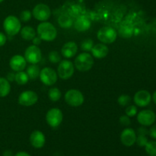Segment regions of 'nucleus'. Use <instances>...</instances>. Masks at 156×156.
<instances>
[{"label": "nucleus", "instance_id": "nucleus-16", "mask_svg": "<svg viewBox=\"0 0 156 156\" xmlns=\"http://www.w3.org/2000/svg\"><path fill=\"white\" fill-rule=\"evenodd\" d=\"M27 65V61L25 58L21 55H15L11 58L9 61V66L13 71L20 72L23 71Z\"/></svg>", "mask_w": 156, "mask_h": 156}, {"label": "nucleus", "instance_id": "nucleus-44", "mask_svg": "<svg viewBox=\"0 0 156 156\" xmlns=\"http://www.w3.org/2000/svg\"><path fill=\"white\" fill-rule=\"evenodd\" d=\"M82 156H86V155H82Z\"/></svg>", "mask_w": 156, "mask_h": 156}, {"label": "nucleus", "instance_id": "nucleus-2", "mask_svg": "<svg viewBox=\"0 0 156 156\" xmlns=\"http://www.w3.org/2000/svg\"><path fill=\"white\" fill-rule=\"evenodd\" d=\"M93 65H94V59L90 53H80L75 59V66L80 72L88 71L92 68Z\"/></svg>", "mask_w": 156, "mask_h": 156}, {"label": "nucleus", "instance_id": "nucleus-18", "mask_svg": "<svg viewBox=\"0 0 156 156\" xmlns=\"http://www.w3.org/2000/svg\"><path fill=\"white\" fill-rule=\"evenodd\" d=\"M93 56L97 59H102L107 56L109 52V49L104 44H98L93 46L91 50Z\"/></svg>", "mask_w": 156, "mask_h": 156}, {"label": "nucleus", "instance_id": "nucleus-31", "mask_svg": "<svg viewBox=\"0 0 156 156\" xmlns=\"http://www.w3.org/2000/svg\"><path fill=\"white\" fill-rule=\"evenodd\" d=\"M148 139L146 136L145 135H139L136 136V143L140 147H145L146 145L148 143Z\"/></svg>", "mask_w": 156, "mask_h": 156}, {"label": "nucleus", "instance_id": "nucleus-28", "mask_svg": "<svg viewBox=\"0 0 156 156\" xmlns=\"http://www.w3.org/2000/svg\"><path fill=\"white\" fill-rule=\"evenodd\" d=\"M94 46V42L91 39H86L81 44V49L84 51H90Z\"/></svg>", "mask_w": 156, "mask_h": 156}, {"label": "nucleus", "instance_id": "nucleus-25", "mask_svg": "<svg viewBox=\"0 0 156 156\" xmlns=\"http://www.w3.org/2000/svg\"><path fill=\"white\" fill-rule=\"evenodd\" d=\"M29 77L27 76V73H24L23 71L18 72L15 76V81L17 84L20 85H24L28 82Z\"/></svg>", "mask_w": 156, "mask_h": 156}, {"label": "nucleus", "instance_id": "nucleus-41", "mask_svg": "<svg viewBox=\"0 0 156 156\" xmlns=\"http://www.w3.org/2000/svg\"><path fill=\"white\" fill-rule=\"evenodd\" d=\"M14 156H30L27 152H18Z\"/></svg>", "mask_w": 156, "mask_h": 156}, {"label": "nucleus", "instance_id": "nucleus-21", "mask_svg": "<svg viewBox=\"0 0 156 156\" xmlns=\"http://www.w3.org/2000/svg\"><path fill=\"white\" fill-rule=\"evenodd\" d=\"M21 36L26 41H32L36 37V32L32 27L25 26L21 29Z\"/></svg>", "mask_w": 156, "mask_h": 156}, {"label": "nucleus", "instance_id": "nucleus-8", "mask_svg": "<svg viewBox=\"0 0 156 156\" xmlns=\"http://www.w3.org/2000/svg\"><path fill=\"white\" fill-rule=\"evenodd\" d=\"M32 15L38 21H45L50 18L51 15V10L47 5L40 3L33 9Z\"/></svg>", "mask_w": 156, "mask_h": 156}, {"label": "nucleus", "instance_id": "nucleus-33", "mask_svg": "<svg viewBox=\"0 0 156 156\" xmlns=\"http://www.w3.org/2000/svg\"><path fill=\"white\" fill-rule=\"evenodd\" d=\"M126 115L128 117H134L137 114V108L134 105H130V106L127 107L126 108V111H125Z\"/></svg>", "mask_w": 156, "mask_h": 156}, {"label": "nucleus", "instance_id": "nucleus-6", "mask_svg": "<svg viewBox=\"0 0 156 156\" xmlns=\"http://www.w3.org/2000/svg\"><path fill=\"white\" fill-rule=\"evenodd\" d=\"M65 101L70 106L79 107L84 103V96L79 90L70 89L66 93Z\"/></svg>", "mask_w": 156, "mask_h": 156}, {"label": "nucleus", "instance_id": "nucleus-4", "mask_svg": "<svg viewBox=\"0 0 156 156\" xmlns=\"http://www.w3.org/2000/svg\"><path fill=\"white\" fill-rule=\"evenodd\" d=\"M117 34L114 28L111 27H103L98 31V39L102 44H112L117 39Z\"/></svg>", "mask_w": 156, "mask_h": 156}, {"label": "nucleus", "instance_id": "nucleus-13", "mask_svg": "<svg viewBox=\"0 0 156 156\" xmlns=\"http://www.w3.org/2000/svg\"><path fill=\"white\" fill-rule=\"evenodd\" d=\"M133 100L137 106L144 108L150 104L151 100H152V95L146 90H140L136 93Z\"/></svg>", "mask_w": 156, "mask_h": 156}, {"label": "nucleus", "instance_id": "nucleus-3", "mask_svg": "<svg viewBox=\"0 0 156 156\" xmlns=\"http://www.w3.org/2000/svg\"><path fill=\"white\" fill-rule=\"evenodd\" d=\"M3 27L7 34L10 36H15L21 30V21L17 17L14 15H9L4 20Z\"/></svg>", "mask_w": 156, "mask_h": 156}, {"label": "nucleus", "instance_id": "nucleus-20", "mask_svg": "<svg viewBox=\"0 0 156 156\" xmlns=\"http://www.w3.org/2000/svg\"><path fill=\"white\" fill-rule=\"evenodd\" d=\"M119 35L123 38H129L133 35L134 28L130 24H123L119 29Z\"/></svg>", "mask_w": 156, "mask_h": 156}, {"label": "nucleus", "instance_id": "nucleus-35", "mask_svg": "<svg viewBox=\"0 0 156 156\" xmlns=\"http://www.w3.org/2000/svg\"><path fill=\"white\" fill-rule=\"evenodd\" d=\"M137 133H138L139 135L146 136L149 134V130H148V129H146L144 126H141V127L139 128L138 130H137Z\"/></svg>", "mask_w": 156, "mask_h": 156}, {"label": "nucleus", "instance_id": "nucleus-12", "mask_svg": "<svg viewBox=\"0 0 156 156\" xmlns=\"http://www.w3.org/2000/svg\"><path fill=\"white\" fill-rule=\"evenodd\" d=\"M38 101V96L34 91H25L21 93L18 97V103L22 106L29 107L35 105Z\"/></svg>", "mask_w": 156, "mask_h": 156}, {"label": "nucleus", "instance_id": "nucleus-38", "mask_svg": "<svg viewBox=\"0 0 156 156\" xmlns=\"http://www.w3.org/2000/svg\"><path fill=\"white\" fill-rule=\"evenodd\" d=\"M32 41H33V44H34V45H39V44H41V38L40 37H35L34 38L33 40H32Z\"/></svg>", "mask_w": 156, "mask_h": 156}, {"label": "nucleus", "instance_id": "nucleus-30", "mask_svg": "<svg viewBox=\"0 0 156 156\" xmlns=\"http://www.w3.org/2000/svg\"><path fill=\"white\" fill-rule=\"evenodd\" d=\"M131 101V98L127 94H122L117 99V102L121 106L125 107L129 105Z\"/></svg>", "mask_w": 156, "mask_h": 156}, {"label": "nucleus", "instance_id": "nucleus-39", "mask_svg": "<svg viewBox=\"0 0 156 156\" xmlns=\"http://www.w3.org/2000/svg\"><path fill=\"white\" fill-rule=\"evenodd\" d=\"M15 74H14V73H9V74L7 75V79L8 81H14L15 80Z\"/></svg>", "mask_w": 156, "mask_h": 156}, {"label": "nucleus", "instance_id": "nucleus-1", "mask_svg": "<svg viewBox=\"0 0 156 156\" xmlns=\"http://www.w3.org/2000/svg\"><path fill=\"white\" fill-rule=\"evenodd\" d=\"M37 34L41 40L45 41H53L57 36V30L51 23L44 21L37 26Z\"/></svg>", "mask_w": 156, "mask_h": 156}, {"label": "nucleus", "instance_id": "nucleus-17", "mask_svg": "<svg viewBox=\"0 0 156 156\" xmlns=\"http://www.w3.org/2000/svg\"><path fill=\"white\" fill-rule=\"evenodd\" d=\"M78 52V46L73 41L67 42L62 46L61 53L62 56L66 58H72Z\"/></svg>", "mask_w": 156, "mask_h": 156}, {"label": "nucleus", "instance_id": "nucleus-42", "mask_svg": "<svg viewBox=\"0 0 156 156\" xmlns=\"http://www.w3.org/2000/svg\"><path fill=\"white\" fill-rule=\"evenodd\" d=\"M152 100H153L154 103L156 105V91H155L153 94V95H152Z\"/></svg>", "mask_w": 156, "mask_h": 156}, {"label": "nucleus", "instance_id": "nucleus-9", "mask_svg": "<svg viewBox=\"0 0 156 156\" xmlns=\"http://www.w3.org/2000/svg\"><path fill=\"white\" fill-rule=\"evenodd\" d=\"M40 79L41 82L47 86L54 85L57 81L58 75L53 69L46 67L44 68L40 73Z\"/></svg>", "mask_w": 156, "mask_h": 156}, {"label": "nucleus", "instance_id": "nucleus-43", "mask_svg": "<svg viewBox=\"0 0 156 156\" xmlns=\"http://www.w3.org/2000/svg\"><path fill=\"white\" fill-rule=\"evenodd\" d=\"M3 1H4V0H0V3H1V2H2Z\"/></svg>", "mask_w": 156, "mask_h": 156}, {"label": "nucleus", "instance_id": "nucleus-23", "mask_svg": "<svg viewBox=\"0 0 156 156\" xmlns=\"http://www.w3.org/2000/svg\"><path fill=\"white\" fill-rule=\"evenodd\" d=\"M40 73H41L40 67L36 64H31L27 69V74L29 79H33V80L39 77Z\"/></svg>", "mask_w": 156, "mask_h": 156}, {"label": "nucleus", "instance_id": "nucleus-29", "mask_svg": "<svg viewBox=\"0 0 156 156\" xmlns=\"http://www.w3.org/2000/svg\"><path fill=\"white\" fill-rule=\"evenodd\" d=\"M49 60L52 63H58L61 61V56L57 51H51L49 53Z\"/></svg>", "mask_w": 156, "mask_h": 156}, {"label": "nucleus", "instance_id": "nucleus-26", "mask_svg": "<svg viewBox=\"0 0 156 156\" xmlns=\"http://www.w3.org/2000/svg\"><path fill=\"white\" fill-rule=\"evenodd\" d=\"M48 97L50 99V101L53 102H56L60 99L61 98V92L59 88H50L48 91Z\"/></svg>", "mask_w": 156, "mask_h": 156}, {"label": "nucleus", "instance_id": "nucleus-34", "mask_svg": "<svg viewBox=\"0 0 156 156\" xmlns=\"http://www.w3.org/2000/svg\"><path fill=\"white\" fill-rule=\"evenodd\" d=\"M120 123L125 126H129V125L131 124L130 119L129 118V117H128L127 115L121 116V117H120Z\"/></svg>", "mask_w": 156, "mask_h": 156}, {"label": "nucleus", "instance_id": "nucleus-5", "mask_svg": "<svg viewBox=\"0 0 156 156\" xmlns=\"http://www.w3.org/2000/svg\"><path fill=\"white\" fill-rule=\"evenodd\" d=\"M74 73V66L69 60H62L59 62L57 68V75L61 79L66 80L70 79Z\"/></svg>", "mask_w": 156, "mask_h": 156}, {"label": "nucleus", "instance_id": "nucleus-14", "mask_svg": "<svg viewBox=\"0 0 156 156\" xmlns=\"http://www.w3.org/2000/svg\"><path fill=\"white\" fill-rule=\"evenodd\" d=\"M136 132L131 128H126L120 134V141L122 144L125 146H132L136 143Z\"/></svg>", "mask_w": 156, "mask_h": 156}, {"label": "nucleus", "instance_id": "nucleus-15", "mask_svg": "<svg viewBox=\"0 0 156 156\" xmlns=\"http://www.w3.org/2000/svg\"><path fill=\"white\" fill-rule=\"evenodd\" d=\"M46 138L44 134L41 131L35 130L30 134V143L35 149H41L45 145Z\"/></svg>", "mask_w": 156, "mask_h": 156}, {"label": "nucleus", "instance_id": "nucleus-11", "mask_svg": "<svg viewBox=\"0 0 156 156\" xmlns=\"http://www.w3.org/2000/svg\"><path fill=\"white\" fill-rule=\"evenodd\" d=\"M155 114L151 110H143L137 114V120L142 126H152L155 123Z\"/></svg>", "mask_w": 156, "mask_h": 156}, {"label": "nucleus", "instance_id": "nucleus-24", "mask_svg": "<svg viewBox=\"0 0 156 156\" xmlns=\"http://www.w3.org/2000/svg\"><path fill=\"white\" fill-rule=\"evenodd\" d=\"M58 24L62 28H69L73 24L71 17L66 15H62L58 18Z\"/></svg>", "mask_w": 156, "mask_h": 156}, {"label": "nucleus", "instance_id": "nucleus-36", "mask_svg": "<svg viewBox=\"0 0 156 156\" xmlns=\"http://www.w3.org/2000/svg\"><path fill=\"white\" fill-rule=\"evenodd\" d=\"M149 134L152 139H156V124L153 125L149 130Z\"/></svg>", "mask_w": 156, "mask_h": 156}, {"label": "nucleus", "instance_id": "nucleus-32", "mask_svg": "<svg viewBox=\"0 0 156 156\" xmlns=\"http://www.w3.org/2000/svg\"><path fill=\"white\" fill-rule=\"evenodd\" d=\"M32 13L29 10H24L20 14V19L23 22H27L31 18Z\"/></svg>", "mask_w": 156, "mask_h": 156}, {"label": "nucleus", "instance_id": "nucleus-27", "mask_svg": "<svg viewBox=\"0 0 156 156\" xmlns=\"http://www.w3.org/2000/svg\"><path fill=\"white\" fill-rule=\"evenodd\" d=\"M146 152L149 156H156V142L150 141L148 142L145 146Z\"/></svg>", "mask_w": 156, "mask_h": 156}, {"label": "nucleus", "instance_id": "nucleus-45", "mask_svg": "<svg viewBox=\"0 0 156 156\" xmlns=\"http://www.w3.org/2000/svg\"><path fill=\"white\" fill-rule=\"evenodd\" d=\"M155 116H156V114H155Z\"/></svg>", "mask_w": 156, "mask_h": 156}, {"label": "nucleus", "instance_id": "nucleus-19", "mask_svg": "<svg viewBox=\"0 0 156 156\" xmlns=\"http://www.w3.org/2000/svg\"><path fill=\"white\" fill-rule=\"evenodd\" d=\"M74 27L78 31H85L91 27V21L85 17H80L75 21Z\"/></svg>", "mask_w": 156, "mask_h": 156}, {"label": "nucleus", "instance_id": "nucleus-40", "mask_svg": "<svg viewBox=\"0 0 156 156\" xmlns=\"http://www.w3.org/2000/svg\"><path fill=\"white\" fill-rule=\"evenodd\" d=\"M2 156H14L13 152L11 150H5L3 152Z\"/></svg>", "mask_w": 156, "mask_h": 156}, {"label": "nucleus", "instance_id": "nucleus-37", "mask_svg": "<svg viewBox=\"0 0 156 156\" xmlns=\"http://www.w3.org/2000/svg\"><path fill=\"white\" fill-rule=\"evenodd\" d=\"M6 41H7V38H6L5 35L2 33V32H0V47L5 44Z\"/></svg>", "mask_w": 156, "mask_h": 156}, {"label": "nucleus", "instance_id": "nucleus-7", "mask_svg": "<svg viewBox=\"0 0 156 156\" xmlns=\"http://www.w3.org/2000/svg\"><path fill=\"white\" fill-rule=\"evenodd\" d=\"M63 115L59 108H52L46 114V120L50 126L56 128L62 123Z\"/></svg>", "mask_w": 156, "mask_h": 156}, {"label": "nucleus", "instance_id": "nucleus-22", "mask_svg": "<svg viewBox=\"0 0 156 156\" xmlns=\"http://www.w3.org/2000/svg\"><path fill=\"white\" fill-rule=\"evenodd\" d=\"M11 85L7 79L0 77V98L6 97L10 93Z\"/></svg>", "mask_w": 156, "mask_h": 156}, {"label": "nucleus", "instance_id": "nucleus-10", "mask_svg": "<svg viewBox=\"0 0 156 156\" xmlns=\"http://www.w3.org/2000/svg\"><path fill=\"white\" fill-rule=\"evenodd\" d=\"M41 50L36 45L29 46L24 52L26 61L31 64H37L41 60Z\"/></svg>", "mask_w": 156, "mask_h": 156}]
</instances>
